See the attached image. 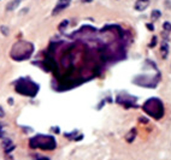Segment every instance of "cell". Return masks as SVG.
<instances>
[{"instance_id": "1", "label": "cell", "mask_w": 171, "mask_h": 160, "mask_svg": "<svg viewBox=\"0 0 171 160\" xmlns=\"http://www.w3.org/2000/svg\"><path fill=\"white\" fill-rule=\"evenodd\" d=\"M15 89L17 93L22 94V95H27V96H36V94L39 93V84L32 79L29 77H22L20 79H17L15 83Z\"/></svg>"}, {"instance_id": "2", "label": "cell", "mask_w": 171, "mask_h": 160, "mask_svg": "<svg viewBox=\"0 0 171 160\" xmlns=\"http://www.w3.org/2000/svg\"><path fill=\"white\" fill-rule=\"evenodd\" d=\"M34 52V46L27 41H18L14 45L11 49V58L15 60H26L32 57Z\"/></svg>"}, {"instance_id": "3", "label": "cell", "mask_w": 171, "mask_h": 160, "mask_svg": "<svg viewBox=\"0 0 171 160\" xmlns=\"http://www.w3.org/2000/svg\"><path fill=\"white\" fill-rule=\"evenodd\" d=\"M29 146L30 148H41V149H46V150H52L56 148L57 143L54 137L48 136V135H36L35 137L30 138L29 141Z\"/></svg>"}, {"instance_id": "4", "label": "cell", "mask_w": 171, "mask_h": 160, "mask_svg": "<svg viewBox=\"0 0 171 160\" xmlns=\"http://www.w3.org/2000/svg\"><path fill=\"white\" fill-rule=\"evenodd\" d=\"M142 108H143L145 112H147L148 114H151L155 119H159V118L163 117L164 108H163V104L159 99H155V98L148 99L145 102V105L142 106Z\"/></svg>"}, {"instance_id": "5", "label": "cell", "mask_w": 171, "mask_h": 160, "mask_svg": "<svg viewBox=\"0 0 171 160\" xmlns=\"http://www.w3.org/2000/svg\"><path fill=\"white\" fill-rule=\"evenodd\" d=\"M70 3H71V0H58V3H57V5H56L54 10L52 11V13L56 15V13H58L59 11L66 9V7L70 5Z\"/></svg>"}, {"instance_id": "6", "label": "cell", "mask_w": 171, "mask_h": 160, "mask_svg": "<svg viewBox=\"0 0 171 160\" xmlns=\"http://www.w3.org/2000/svg\"><path fill=\"white\" fill-rule=\"evenodd\" d=\"M21 1H22V0H12V1H10L6 5V11H14V10H16L20 6Z\"/></svg>"}, {"instance_id": "7", "label": "cell", "mask_w": 171, "mask_h": 160, "mask_svg": "<svg viewBox=\"0 0 171 160\" xmlns=\"http://www.w3.org/2000/svg\"><path fill=\"white\" fill-rule=\"evenodd\" d=\"M160 52H161L163 58H166V57H167V54H169V45H167L166 42H163V43L160 45Z\"/></svg>"}, {"instance_id": "8", "label": "cell", "mask_w": 171, "mask_h": 160, "mask_svg": "<svg viewBox=\"0 0 171 160\" xmlns=\"http://www.w3.org/2000/svg\"><path fill=\"white\" fill-rule=\"evenodd\" d=\"M135 136H136V130L135 129H133L127 136H125V140L128 141V142H133L134 141V138H135Z\"/></svg>"}, {"instance_id": "9", "label": "cell", "mask_w": 171, "mask_h": 160, "mask_svg": "<svg viewBox=\"0 0 171 160\" xmlns=\"http://www.w3.org/2000/svg\"><path fill=\"white\" fill-rule=\"evenodd\" d=\"M11 146H14V143L11 142V140H10V138H6V140H4V141H3V147L5 148V150H6L8 148H10Z\"/></svg>"}, {"instance_id": "10", "label": "cell", "mask_w": 171, "mask_h": 160, "mask_svg": "<svg viewBox=\"0 0 171 160\" xmlns=\"http://www.w3.org/2000/svg\"><path fill=\"white\" fill-rule=\"evenodd\" d=\"M146 7H147V5H146V4H143L142 1H141V4H140V1H139V3H136V6H135V9H136L137 11H143Z\"/></svg>"}, {"instance_id": "11", "label": "cell", "mask_w": 171, "mask_h": 160, "mask_svg": "<svg viewBox=\"0 0 171 160\" xmlns=\"http://www.w3.org/2000/svg\"><path fill=\"white\" fill-rule=\"evenodd\" d=\"M0 31H2V34H3V35H5V36H8V35H9V33H10L9 28H8V27H5V25H0Z\"/></svg>"}, {"instance_id": "12", "label": "cell", "mask_w": 171, "mask_h": 160, "mask_svg": "<svg viewBox=\"0 0 171 160\" xmlns=\"http://www.w3.org/2000/svg\"><path fill=\"white\" fill-rule=\"evenodd\" d=\"M68 24H69V21H68V19H64V21H63V22L59 24V28H58V29H59L60 31H63V30H64V29L68 27Z\"/></svg>"}, {"instance_id": "13", "label": "cell", "mask_w": 171, "mask_h": 160, "mask_svg": "<svg viewBox=\"0 0 171 160\" xmlns=\"http://www.w3.org/2000/svg\"><path fill=\"white\" fill-rule=\"evenodd\" d=\"M159 16H161L160 11H158V10L152 11V18H153V19H158V18H159Z\"/></svg>"}, {"instance_id": "14", "label": "cell", "mask_w": 171, "mask_h": 160, "mask_svg": "<svg viewBox=\"0 0 171 160\" xmlns=\"http://www.w3.org/2000/svg\"><path fill=\"white\" fill-rule=\"evenodd\" d=\"M163 27H164V29H165L166 31H171V23H170V22H164Z\"/></svg>"}, {"instance_id": "15", "label": "cell", "mask_w": 171, "mask_h": 160, "mask_svg": "<svg viewBox=\"0 0 171 160\" xmlns=\"http://www.w3.org/2000/svg\"><path fill=\"white\" fill-rule=\"evenodd\" d=\"M3 117H5V111L2 106H0V118H3Z\"/></svg>"}, {"instance_id": "16", "label": "cell", "mask_w": 171, "mask_h": 160, "mask_svg": "<svg viewBox=\"0 0 171 160\" xmlns=\"http://www.w3.org/2000/svg\"><path fill=\"white\" fill-rule=\"evenodd\" d=\"M155 42H157V37H153L152 42L149 43V47H154V46H155Z\"/></svg>"}, {"instance_id": "17", "label": "cell", "mask_w": 171, "mask_h": 160, "mask_svg": "<svg viewBox=\"0 0 171 160\" xmlns=\"http://www.w3.org/2000/svg\"><path fill=\"white\" fill-rule=\"evenodd\" d=\"M36 159H39V160H50L48 158H44V156H39V155H36Z\"/></svg>"}, {"instance_id": "18", "label": "cell", "mask_w": 171, "mask_h": 160, "mask_svg": "<svg viewBox=\"0 0 171 160\" xmlns=\"http://www.w3.org/2000/svg\"><path fill=\"white\" fill-rule=\"evenodd\" d=\"M8 101H9V105H14V99L12 98H10Z\"/></svg>"}, {"instance_id": "19", "label": "cell", "mask_w": 171, "mask_h": 160, "mask_svg": "<svg viewBox=\"0 0 171 160\" xmlns=\"http://www.w3.org/2000/svg\"><path fill=\"white\" fill-rule=\"evenodd\" d=\"M81 1H82V3H92L93 0H81Z\"/></svg>"}, {"instance_id": "20", "label": "cell", "mask_w": 171, "mask_h": 160, "mask_svg": "<svg viewBox=\"0 0 171 160\" xmlns=\"http://www.w3.org/2000/svg\"><path fill=\"white\" fill-rule=\"evenodd\" d=\"M147 28H148V29H151V30H153V29H154V28L152 27V24H147Z\"/></svg>"}, {"instance_id": "21", "label": "cell", "mask_w": 171, "mask_h": 160, "mask_svg": "<svg viewBox=\"0 0 171 160\" xmlns=\"http://www.w3.org/2000/svg\"><path fill=\"white\" fill-rule=\"evenodd\" d=\"M4 136V131H3V129H0V137H3Z\"/></svg>"}, {"instance_id": "22", "label": "cell", "mask_w": 171, "mask_h": 160, "mask_svg": "<svg viewBox=\"0 0 171 160\" xmlns=\"http://www.w3.org/2000/svg\"><path fill=\"white\" fill-rule=\"evenodd\" d=\"M140 1H142V3H146V1H148V0H140Z\"/></svg>"}, {"instance_id": "23", "label": "cell", "mask_w": 171, "mask_h": 160, "mask_svg": "<svg viewBox=\"0 0 171 160\" xmlns=\"http://www.w3.org/2000/svg\"><path fill=\"white\" fill-rule=\"evenodd\" d=\"M0 129H3V125H2V124H0Z\"/></svg>"}]
</instances>
